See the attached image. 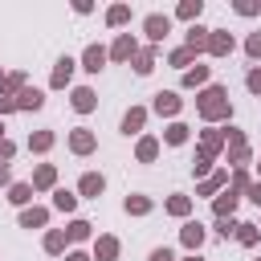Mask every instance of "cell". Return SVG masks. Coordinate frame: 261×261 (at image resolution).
Returning <instances> with one entry per match:
<instances>
[{
  "mask_svg": "<svg viewBox=\"0 0 261 261\" xmlns=\"http://www.w3.org/2000/svg\"><path fill=\"white\" fill-rule=\"evenodd\" d=\"M200 114L204 118H228V98H224L220 86H212V90L200 94Z\"/></svg>",
  "mask_w": 261,
  "mask_h": 261,
  "instance_id": "1",
  "label": "cell"
},
{
  "mask_svg": "<svg viewBox=\"0 0 261 261\" xmlns=\"http://www.w3.org/2000/svg\"><path fill=\"white\" fill-rule=\"evenodd\" d=\"M208 53L228 57V53H232V37H228V33H212V37H208Z\"/></svg>",
  "mask_w": 261,
  "mask_h": 261,
  "instance_id": "2",
  "label": "cell"
},
{
  "mask_svg": "<svg viewBox=\"0 0 261 261\" xmlns=\"http://www.w3.org/2000/svg\"><path fill=\"white\" fill-rule=\"evenodd\" d=\"M155 110H159V114H175V110H179V98H175L171 90H159V94H155Z\"/></svg>",
  "mask_w": 261,
  "mask_h": 261,
  "instance_id": "3",
  "label": "cell"
},
{
  "mask_svg": "<svg viewBox=\"0 0 261 261\" xmlns=\"http://www.w3.org/2000/svg\"><path fill=\"white\" fill-rule=\"evenodd\" d=\"M167 29H171V24H167V16H147V37H151V41H163V37H167Z\"/></svg>",
  "mask_w": 261,
  "mask_h": 261,
  "instance_id": "4",
  "label": "cell"
},
{
  "mask_svg": "<svg viewBox=\"0 0 261 261\" xmlns=\"http://www.w3.org/2000/svg\"><path fill=\"white\" fill-rule=\"evenodd\" d=\"M188 49H192V53H200V49H208V29H200V24H192V29H188Z\"/></svg>",
  "mask_w": 261,
  "mask_h": 261,
  "instance_id": "5",
  "label": "cell"
},
{
  "mask_svg": "<svg viewBox=\"0 0 261 261\" xmlns=\"http://www.w3.org/2000/svg\"><path fill=\"white\" fill-rule=\"evenodd\" d=\"M82 61H86V69H90V73H98V69H102V61H106V49H102V45H90Z\"/></svg>",
  "mask_w": 261,
  "mask_h": 261,
  "instance_id": "6",
  "label": "cell"
},
{
  "mask_svg": "<svg viewBox=\"0 0 261 261\" xmlns=\"http://www.w3.org/2000/svg\"><path fill=\"white\" fill-rule=\"evenodd\" d=\"M69 147H73L77 155H86V151H94V135H90V130H73V135H69Z\"/></svg>",
  "mask_w": 261,
  "mask_h": 261,
  "instance_id": "7",
  "label": "cell"
},
{
  "mask_svg": "<svg viewBox=\"0 0 261 261\" xmlns=\"http://www.w3.org/2000/svg\"><path fill=\"white\" fill-rule=\"evenodd\" d=\"M94 253H98V261H114V257H118V241H114V237H102V241L94 245Z\"/></svg>",
  "mask_w": 261,
  "mask_h": 261,
  "instance_id": "8",
  "label": "cell"
},
{
  "mask_svg": "<svg viewBox=\"0 0 261 261\" xmlns=\"http://www.w3.org/2000/svg\"><path fill=\"white\" fill-rule=\"evenodd\" d=\"M45 216H49L45 208H24V212H20V224H24V228H41Z\"/></svg>",
  "mask_w": 261,
  "mask_h": 261,
  "instance_id": "9",
  "label": "cell"
},
{
  "mask_svg": "<svg viewBox=\"0 0 261 261\" xmlns=\"http://www.w3.org/2000/svg\"><path fill=\"white\" fill-rule=\"evenodd\" d=\"M130 53H135V41H130V37H118V41H114V49H110V57H114V61H126Z\"/></svg>",
  "mask_w": 261,
  "mask_h": 261,
  "instance_id": "10",
  "label": "cell"
},
{
  "mask_svg": "<svg viewBox=\"0 0 261 261\" xmlns=\"http://www.w3.org/2000/svg\"><path fill=\"white\" fill-rule=\"evenodd\" d=\"M69 73H73V61H69V57H61V61H57V69H53V86L61 90V86L69 82Z\"/></svg>",
  "mask_w": 261,
  "mask_h": 261,
  "instance_id": "11",
  "label": "cell"
},
{
  "mask_svg": "<svg viewBox=\"0 0 261 261\" xmlns=\"http://www.w3.org/2000/svg\"><path fill=\"white\" fill-rule=\"evenodd\" d=\"M45 98H41V90H20V98H16V106L20 110H37Z\"/></svg>",
  "mask_w": 261,
  "mask_h": 261,
  "instance_id": "12",
  "label": "cell"
},
{
  "mask_svg": "<svg viewBox=\"0 0 261 261\" xmlns=\"http://www.w3.org/2000/svg\"><path fill=\"white\" fill-rule=\"evenodd\" d=\"M73 110H82V114H86V110H94V90H86V86H82V90H73Z\"/></svg>",
  "mask_w": 261,
  "mask_h": 261,
  "instance_id": "13",
  "label": "cell"
},
{
  "mask_svg": "<svg viewBox=\"0 0 261 261\" xmlns=\"http://www.w3.org/2000/svg\"><path fill=\"white\" fill-rule=\"evenodd\" d=\"M143 118H147V110H139V106H135V110H126V118H122V130H126V135H135V130L143 126Z\"/></svg>",
  "mask_w": 261,
  "mask_h": 261,
  "instance_id": "14",
  "label": "cell"
},
{
  "mask_svg": "<svg viewBox=\"0 0 261 261\" xmlns=\"http://www.w3.org/2000/svg\"><path fill=\"white\" fill-rule=\"evenodd\" d=\"M102 188H106V179H102V175H94V171H90V175H82V196H98Z\"/></svg>",
  "mask_w": 261,
  "mask_h": 261,
  "instance_id": "15",
  "label": "cell"
},
{
  "mask_svg": "<svg viewBox=\"0 0 261 261\" xmlns=\"http://www.w3.org/2000/svg\"><path fill=\"white\" fill-rule=\"evenodd\" d=\"M200 241H204V228H200L196 220H188V224H184V245H188V249H196Z\"/></svg>",
  "mask_w": 261,
  "mask_h": 261,
  "instance_id": "16",
  "label": "cell"
},
{
  "mask_svg": "<svg viewBox=\"0 0 261 261\" xmlns=\"http://www.w3.org/2000/svg\"><path fill=\"white\" fill-rule=\"evenodd\" d=\"M232 208H237V192H224V196H220V200H216V216H220V220H224V216H228V212H232Z\"/></svg>",
  "mask_w": 261,
  "mask_h": 261,
  "instance_id": "17",
  "label": "cell"
},
{
  "mask_svg": "<svg viewBox=\"0 0 261 261\" xmlns=\"http://www.w3.org/2000/svg\"><path fill=\"white\" fill-rule=\"evenodd\" d=\"M126 212L143 216V212H151V200H147V196H126Z\"/></svg>",
  "mask_w": 261,
  "mask_h": 261,
  "instance_id": "18",
  "label": "cell"
},
{
  "mask_svg": "<svg viewBox=\"0 0 261 261\" xmlns=\"http://www.w3.org/2000/svg\"><path fill=\"white\" fill-rule=\"evenodd\" d=\"M135 69H139V73H151V69H155V53H151V49H143V53L135 57Z\"/></svg>",
  "mask_w": 261,
  "mask_h": 261,
  "instance_id": "19",
  "label": "cell"
},
{
  "mask_svg": "<svg viewBox=\"0 0 261 261\" xmlns=\"http://www.w3.org/2000/svg\"><path fill=\"white\" fill-rule=\"evenodd\" d=\"M155 155H159V143H155V139H143V143H139V159H143V163H151Z\"/></svg>",
  "mask_w": 261,
  "mask_h": 261,
  "instance_id": "20",
  "label": "cell"
},
{
  "mask_svg": "<svg viewBox=\"0 0 261 261\" xmlns=\"http://www.w3.org/2000/svg\"><path fill=\"white\" fill-rule=\"evenodd\" d=\"M204 77H208V65H196V69H188V73H184V86H200Z\"/></svg>",
  "mask_w": 261,
  "mask_h": 261,
  "instance_id": "21",
  "label": "cell"
},
{
  "mask_svg": "<svg viewBox=\"0 0 261 261\" xmlns=\"http://www.w3.org/2000/svg\"><path fill=\"white\" fill-rule=\"evenodd\" d=\"M29 147H33V151H49V147H53V135H49V130H41V135H33V139H29Z\"/></svg>",
  "mask_w": 261,
  "mask_h": 261,
  "instance_id": "22",
  "label": "cell"
},
{
  "mask_svg": "<svg viewBox=\"0 0 261 261\" xmlns=\"http://www.w3.org/2000/svg\"><path fill=\"white\" fill-rule=\"evenodd\" d=\"M8 200H12V204H29V200H33V188H29V184H16Z\"/></svg>",
  "mask_w": 261,
  "mask_h": 261,
  "instance_id": "23",
  "label": "cell"
},
{
  "mask_svg": "<svg viewBox=\"0 0 261 261\" xmlns=\"http://www.w3.org/2000/svg\"><path fill=\"white\" fill-rule=\"evenodd\" d=\"M73 204H77V196H69V192H57L53 196V208H61V212H73Z\"/></svg>",
  "mask_w": 261,
  "mask_h": 261,
  "instance_id": "24",
  "label": "cell"
},
{
  "mask_svg": "<svg viewBox=\"0 0 261 261\" xmlns=\"http://www.w3.org/2000/svg\"><path fill=\"white\" fill-rule=\"evenodd\" d=\"M237 241L241 245H257V228L253 224H237Z\"/></svg>",
  "mask_w": 261,
  "mask_h": 261,
  "instance_id": "25",
  "label": "cell"
},
{
  "mask_svg": "<svg viewBox=\"0 0 261 261\" xmlns=\"http://www.w3.org/2000/svg\"><path fill=\"white\" fill-rule=\"evenodd\" d=\"M126 16H130V8H126V4H114V8L106 12V20H110V24H122Z\"/></svg>",
  "mask_w": 261,
  "mask_h": 261,
  "instance_id": "26",
  "label": "cell"
},
{
  "mask_svg": "<svg viewBox=\"0 0 261 261\" xmlns=\"http://www.w3.org/2000/svg\"><path fill=\"white\" fill-rule=\"evenodd\" d=\"M184 139H188V126L184 122H171L167 126V143H184Z\"/></svg>",
  "mask_w": 261,
  "mask_h": 261,
  "instance_id": "27",
  "label": "cell"
},
{
  "mask_svg": "<svg viewBox=\"0 0 261 261\" xmlns=\"http://www.w3.org/2000/svg\"><path fill=\"white\" fill-rule=\"evenodd\" d=\"M33 184H37V188H49V184H53V167H49V163H45V167H37Z\"/></svg>",
  "mask_w": 261,
  "mask_h": 261,
  "instance_id": "28",
  "label": "cell"
},
{
  "mask_svg": "<svg viewBox=\"0 0 261 261\" xmlns=\"http://www.w3.org/2000/svg\"><path fill=\"white\" fill-rule=\"evenodd\" d=\"M188 208H192V204H188V196H171V200H167V212H175V216H184Z\"/></svg>",
  "mask_w": 261,
  "mask_h": 261,
  "instance_id": "29",
  "label": "cell"
},
{
  "mask_svg": "<svg viewBox=\"0 0 261 261\" xmlns=\"http://www.w3.org/2000/svg\"><path fill=\"white\" fill-rule=\"evenodd\" d=\"M86 237H90V224L86 220H73L69 224V241H86Z\"/></svg>",
  "mask_w": 261,
  "mask_h": 261,
  "instance_id": "30",
  "label": "cell"
},
{
  "mask_svg": "<svg viewBox=\"0 0 261 261\" xmlns=\"http://www.w3.org/2000/svg\"><path fill=\"white\" fill-rule=\"evenodd\" d=\"M45 249H49V253H61V249H65V237H61V232H49V237H45Z\"/></svg>",
  "mask_w": 261,
  "mask_h": 261,
  "instance_id": "31",
  "label": "cell"
},
{
  "mask_svg": "<svg viewBox=\"0 0 261 261\" xmlns=\"http://www.w3.org/2000/svg\"><path fill=\"white\" fill-rule=\"evenodd\" d=\"M179 16H184V20L200 16V0H188V4H179Z\"/></svg>",
  "mask_w": 261,
  "mask_h": 261,
  "instance_id": "32",
  "label": "cell"
},
{
  "mask_svg": "<svg viewBox=\"0 0 261 261\" xmlns=\"http://www.w3.org/2000/svg\"><path fill=\"white\" fill-rule=\"evenodd\" d=\"M192 57H196V53H192V49H175V53H171V65H188V61H192Z\"/></svg>",
  "mask_w": 261,
  "mask_h": 261,
  "instance_id": "33",
  "label": "cell"
},
{
  "mask_svg": "<svg viewBox=\"0 0 261 261\" xmlns=\"http://www.w3.org/2000/svg\"><path fill=\"white\" fill-rule=\"evenodd\" d=\"M20 86H24V73H12V77L0 86V94H8V90H20Z\"/></svg>",
  "mask_w": 261,
  "mask_h": 261,
  "instance_id": "34",
  "label": "cell"
},
{
  "mask_svg": "<svg viewBox=\"0 0 261 261\" xmlns=\"http://www.w3.org/2000/svg\"><path fill=\"white\" fill-rule=\"evenodd\" d=\"M224 179H228V175H224V171H216V175H212V179H204V192H216V188H220V184H224Z\"/></svg>",
  "mask_w": 261,
  "mask_h": 261,
  "instance_id": "35",
  "label": "cell"
},
{
  "mask_svg": "<svg viewBox=\"0 0 261 261\" xmlns=\"http://www.w3.org/2000/svg\"><path fill=\"white\" fill-rule=\"evenodd\" d=\"M249 90H253V94H261V69H253V73H249Z\"/></svg>",
  "mask_w": 261,
  "mask_h": 261,
  "instance_id": "36",
  "label": "cell"
},
{
  "mask_svg": "<svg viewBox=\"0 0 261 261\" xmlns=\"http://www.w3.org/2000/svg\"><path fill=\"white\" fill-rule=\"evenodd\" d=\"M249 53H253V57H261V33H253V37H249Z\"/></svg>",
  "mask_w": 261,
  "mask_h": 261,
  "instance_id": "37",
  "label": "cell"
},
{
  "mask_svg": "<svg viewBox=\"0 0 261 261\" xmlns=\"http://www.w3.org/2000/svg\"><path fill=\"white\" fill-rule=\"evenodd\" d=\"M249 200H253V204H261V184H249Z\"/></svg>",
  "mask_w": 261,
  "mask_h": 261,
  "instance_id": "38",
  "label": "cell"
},
{
  "mask_svg": "<svg viewBox=\"0 0 261 261\" xmlns=\"http://www.w3.org/2000/svg\"><path fill=\"white\" fill-rule=\"evenodd\" d=\"M151 261H175V257H171L167 249H155V253H151Z\"/></svg>",
  "mask_w": 261,
  "mask_h": 261,
  "instance_id": "39",
  "label": "cell"
},
{
  "mask_svg": "<svg viewBox=\"0 0 261 261\" xmlns=\"http://www.w3.org/2000/svg\"><path fill=\"white\" fill-rule=\"evenodd\" d=\"M0 159H12V143H4V139H0Z\"/></svg>",
  "mask_w": 261,
  "mask_h": 261,
  "instance_id": "40",
  "label": "cell"
},
{
  "mask_svg": "<svg viewBox=\"0 0 261 261\" xmlns=\"http://www.w3.org/2000/svg\"><path fill=\"white\" fill-rule=\"evenodd\" d=\"M65 261H90V257H86V253H69Z\"/></svg>",
  "mask_w": 261,
  "mask_h": 261,
  "instance_id": "41",
  "label": "cell"
},
{
  "mask_svg": "<svg viewBox=\"0 0 261 261\" xmlns=\"http://www.w3.org/2000/svg\"><path fill=\"white\" fill-rule=\"evenodd\" d=\"M4 179H8V167H4V163H0V184H4Z\"/></svg>",
  "mask_w": 261,
  "mask_h": 261,
  "instance_id": "42",
  "label": "cell"
},
{
  "mask_svg": "<svg viewBox=\"0 0 261 261\" xmlns=\"http://www.w3.org/2000/svg\"><path fill=\"white\" fill-rule=\"evenodd\" d=\"M188 261H200V257H188Z\"/></svg>",
  "mask_w": 261,
  "mask_h": 261,
  "instance_id": "43",
  "label": "cell"
},
{
  "mask_svg": "<svg viewBox=\"0 0 261 261\" xmlns=\"http://www.w3.org/2000/svg\"><path fill=\"white\" fill-rule=\"evenodd\" d=\"M0 130H4V126H0Z\"/></svg>",
  "mask_w": 261,
  "mask_h": 261,
  "instance_id": "44",
  "label": "cell"
}]
</instances>
